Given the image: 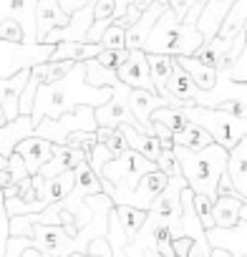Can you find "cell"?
Segmentation results:
<instances>
[{"mask_svg":"<svg viewBox=\"0 0 247 257\" xmlns=\"http://www.w3.org/2000/svg\"><path fill=\"white\" fill-rule=\"evenodd\" d=\"M0 41H8V43H26L23 26H21L16 18L0 21Z\"/></svg>","mask_w":247,"mask_h":257,"instance_id":"34","label":"cell"},{"mask_svg":"<svg viewBox=\"0 0 247 257\" xmlns=\"http://www.w3.org/2000/svg\"><path fill=\"white\" fill-rule=\"evenodd\" d=\"M43 179H46V177H43ZM71 189H73V169L61 172V174L46 179V182H43V199H46V204H53V202L63 199Z\"/></svg>","mask_w":247,"mask_h":257,"instance_id":"28","label":"cell"},{"mask_svg":"<svg viewBox=\"0 0 247 257\" xmlns=\"http://www.w3.org/2000/svg\"><path fill=\"white\" fill-rule=\"evenodd\" d=\"M83 76H86V83H88V86H96V88H101V86H113V83L118 81V78H116V71L106 68V66L98 63L96 58L83 61Z\"/></svg>","mask_w":247,"mask_h":257,"instance_id":"30","label":"cell"},{"mask_svg":"<svg viewBox=\"0 0 247 257\" xmlns=\"http://www.w3.org/2000/svg\"><path fill=\"white\" fill-rule=\"evenodd\" d=\"M124 28H118V26H108L103 33H101V41H98V46L101 48H108V51H116V48H124Z\"/></svg>","mask_w":247,"mask_h":257,"instance_id":"36","label":"cell"},{"mask_svg":"<svg viewBox=\"0 0 247 257\" xmlns=\"http://www.w3.org/2000/svg\"><path fill=\"white\" fill-rule=\"evenodd\" d=\"M152 6V0H113V26H118V28H124L127 31L147 8Z\"/></svg>","mask_w":247,"mask_h":257,"instance_id":"25","label":"cell"},{"mask_svg":"<svg viewBox=\"0 0 247 257\" xmlns=\"http://www.w3.org/2000/svg\"><path fill=\"white\" fill-rule=\"evenodd\" d=\"M8 167V157H3V154H0V172H3Z\"/></svg>","mask_w":247,"mask_h":257,"instance_id":"45","label":"cell"},{"mask_svg":"<svg viewBox=\"0 0 247 257\" xmlns=\"http://www.w3.org/2000/svg\"><path fill=\"white\" fill-rule=\"evenodd\" d=\"M111 98V86H88L83 76V63H76L63 78L53 83H38L36 96H33V108H31V121L33 126L41 118H56L66 111H73L78 103L88 106H101Z\"/></svg>","mask_w":247,"mask_h":257,"instance_id":"1","label":"cell"},{"mask_svg":"<svg viewBox=\"0 0 247 257\" xmlns=\"http://www.w3.org/2000/svg\"><path fill=\"white\" fill-rule=\"evenodd\" d=\"M116 78L121 83H127L129 88L154 91V81H152V73H149V61H147V53L142 48L129 51L127 61L116 68Z\"/></svg>","mask_w":247,"mask_h":257,"instance_id":"8","label":"cell"},{"mask_svg":"<svg viewBox=\"0 0 247 257\" xmlns=\"http://www.w3.org/2000/svg\"><path fill=\"white\" fill-rule=\"evenodd\" d=\"M127 56H129V48H116V51L101 48V51H98V56H96V61H98V63H103L106 68L116 71L124 61H127Z\"/></svg>","mask_w":247,"mask_h":257,"instance_id":"35","label":"cell"},{"mask_svg":"<svg viewBox=\"0 0 247 257\" xmlns=\"http://www.w3.org/2000/svg\"><path fill=\"white\" fill-rule=\"evenodd\" d=\"M212 257H232L227 249H222V247H212Z\"/></svg>","mask_w":247,"mask_h":257,"instance_id":"44","label":"cell"},{"mask_svg":"<svg viewBox=\"0 0 247 257\" xmlns=\"http://www.w3.org/2000/svg\"><path fill=\"white\" fill-rule=\"evenodd\" d=\"M71 132H96L93 106L78 103L73 111H66L56 118H41L33 126V134L48 139L51 144H66V137Z\"/></svg>","mask_w":247,"mask_h":257,"instance_id":"6","label":"cell"},{"mask_svg":"<svg viewBox=\"0 0 247 257\" xmlns=\"http://www.w3.org/2000/svg\"><path fill=\"white\" fill-rule=\"evenodd\" d=\"M0 123H8V118H6V111L0 108Z\"/></svg>","mask_w":247,"mask_h":257,"instance_id":"46","label":"cell"},{"mask_svg":"<svg viewBox=\"0 0 247 257\" xmlns=\"http://www.w3.org/2000/svg\"><path fill=\"white\" fill-rule=\"evenodd\" d=\"M101 51L98 43H81V41H58L53 43V51L48 56V61H73V63H83L88 58H96Z\"/></svg>","mask_w":247,"mask_h":257,"instance_id":"20","label":"cell"},{"mask_svg":"<svg viewBox=\"0 0 247 257\" xmlns=\"http://www.w3.org/2000/svg\"><path fill=\"white\" fill-rule=\"evenodd\" d=\"M127 103H129V111L134 113V118L144 126V132L149 137H154V126H152V111L162 108V106H172L169 98H162L157 91H147V88H129V96H127Z\"/></svg>","mask_w":247,"mask_h":257,"instance_id":"9","label":"cell"},{"mask_svg":"<svg viewBox=\"0 0 247 257\" xmlns=\"http://www.w3.org/2000/svg\"><path fill=\"white\" fill-rule=\"evenodd\" d=\"M108 159H113V154H111V152H108L103 144H98V142L93 144V149H91V152H88V157H86V162H88V167L96 172V177H98L101 167H103Z\"/></svg>","mask_w":247,"mask_h":257,"instance_id":"38","label":"cell"},{"mask_svg":"<svg viewBox=\"0 0 247 257\" xmlns=\"http://www.w3.org/2000/svg\"><path fill=\"white\" fill-rule=\"evenodd\" d=\"M154 169H159V167H157V162H152V159L142 157V154H139V152H134V149H127V152H121L118 157L108 159V162L101 167L98 179L111 182V187H113V189H111L106 197L113 202L116 197L132 192V189L137 187V182H139L147 172H154Z\"/></svg>","mask_w":247,"mask_h":257,"instance_id":"4","label":"cell"},{"mask_svg":"<svg viewBox=\"0 0 247 257\" xmlns=\"http://www.w3.org/2000/svg\"><path fill=\"white\" fill-rule=\"evenodd\" d=\"M118 128L124 132V137H127L129 149H134V152H139L142 157H147V159L157 162V157H159V152H162V147H159V139H157V137H149V134L139 132V128L129 126V123H121Z\"/></svg>","mask_w":247,"mask_h":257,"instance_id":"23","label":"cell"},{"mask_svg":"<svg viewBox=\"0 0 247 257\" xmlns=\"http://www.w3.org/2000/svg\"><path fill=\"white\" fill-rule=\"evenodd\" d=\"M167 6H162V3H154L152 0V6L127 28V33H124V48H129V51H134V48H144V41H147V36H149V31H152V26H154V21L162 16V11H164Z\"/></svg>","mask_w":247,"mask_h":257,"instance_id":"17","label":"cell"},{"mask_svg":"<svg viewBox=\"0 0 247 257\" xmlns=\"http://www.w3.org/2000/svg\"><path fill=\"white\" fill-rule=\"evenodd\" d=\"M81 162H86V154L78 149V147H71V144H53V152H51V159L41 167V177L51 179L61 172H68V169H76Z\"/></svg>","mask_w":247,"mask_h":257,"instance_id":"13","label":"cell"},{"mask_svg":"<svg viewBox=\"0 0 247 257\" xmlns=\"http://www.w3.org/2000/svg\"><path fill=\"white\" fill-rule=\"evenodd\" d=\"M172 142H174V147H182V149L194 152V149H202V147L212 144V137L204 132L199 123L189 121L187 126L179 128V132H172Z\"/></svg>","mask_w":247,"mask_h":257,"instance_id":"26","label":"cell"},{"mask_svg":"<svg viewBox=\"0 0 247 257\" xmlns=\"http://www.w3.org/2000/svg\"><path fill=\"white\" fill-rule=\"evenodd\" d=\"M149 118H152V121H159L162 126L169 128V132H179L182 126L189 123V118H187V113H184V106H162V108L152 111Z\"/></svg>","mask_w":247,"mask_h":257,"instance_id":"31","label":"cell"},{"mask_svg":"<svg viewBox=\"0 0 247 257\" xmlns=\"http://www.w3.org/2000/svg\"><path fill=\"white\" fill-rule=\"evenodd\" d=\"M217 73H227L232 81H247V51H242L224 71H217Z\"/></svg>","mask_w":247,"mask_h":257,"instance_id":"39","label":"cell"},{"mask_svg":"<svg viewBox=\"0 0 247 257\" xmlns=\"http://www.w3.org/2000/svg\"><path fill=\"white\" fill-rule=\"evenodd\" d=\"M96 142L103 144L113 157H118L121 152H127L129 144H127V137H124V132L116 126V128H108V126H96Z\"/></svg>","mask_w":247,"mask_h":257,"instance_id":"32","label":"cell"},{"mask_svg":"<svg viewBox=\"0 0 247 257\" xmlns=\"http://www.w3.org/2000/svg\"><path fill=\"white\" fill-rule=\"evenodd\" d=\"M66 144L78 147V149L88 157V152H91L93 144H96V132H71V134L66 137Z\"/></svg>","mask_w":247,"mask_h":257,"instance_id":"37","label":"cell"},{"mask_svg":"<svg viewBox=\"0 0 247 257\" xmlns=\"http://www.w3.org/2000/svg\"><path fill=\"white\" fill-rule=\"evenodd\" d=\"M147 61H149L152 81H154V91H157L162 98H169V96H167V81H169V73H172V66H174V56L147 53ZM169 101H172V106H177L174 98H169Z\"/></svg>","mask_w":247,"mask_h":257,"instance_id":"22","label":"cell"},{"mask_svg":"<svg viewBox=\"0 0 247 257\" xmlns=\"http://www.w3.org/2000/svg\"><path fill=\"white\" fill-rule=\"evenodd\" d=\"M232 3L234 0H204L202 3V11H199V18H197V31L202 33L204 41L217 36V28H219L224 13L232 8Z\"/></svg>","mask_w":247,"mask_h":257,"instance_id":"19","label":"cell"},{"mask_svg":"<svg viewBox=\"0 0 247 257\" xmlns=\"http://www.w3.org/2000/svg\"><path fill=\"white\" fill-rule=\"evenodd\" d=\"M127 96H129V86L116 81L111 86V98L101 106L93 108V118H96V126H108V128H116L121 123H129L139 132H144V126L134 118V113L129 111V103H127ZM147 134V132H144Z\"/></svg>","mask_w":247,"mask_h":257,"instance_id":"7","label":"cell"},{"mask_svg":"<svg viewBox=\"0 0 247 257\" xmlns=\"http://www.w3.org/2000/svg\"><path fill=\"white\" fill-rule=\"evenodd\" d=\"M157 167H159L167 177H177V174H182V172H179V162H177V157H174L172 149H162V152H159V157H157Z\"/></svg>","mask_w":247,"mask_h":257,"instance_id":"40","label":"cell"},{"mask_svg":"<svg viewBox=\"0 0 247 257\" xmlns=\"http://www.w3.org/2000/svg\"><path fill=\"white\" fill-rule=\"evenodd\" d=\"M227 177L234 187V192L247 199V137L239 139L227 152Z\"/></svg>","mask_w":247,"mask_h":257,"instance_id":"16","label":"cell"},{"mask_svg":"<svg viewBox=\"0 0 247 257\" xmlns=\"http://www.w3.org/2000/svg\"><path fill=\"white\" fill-rule=\"evenodd\" d=\"M83 3H86V0H58V6H61V11H63L66 16H71V13H76L78 8H83Z\"/></svg>","mask_w":247,"mask_h":257,"instance_id":"43","label":"cell"},{"mask_svg":"<svg viewBox=\"0 0 247 257\" xmlns=\"http://www.w3.org/2000/svg\"><path fill=\"white\" fill-rule=\"evenodd\" d=\"M51 152H53V144L43 137H36V134H28L26 139H21L16 144V154H21L28 174H38L41 167L51 159Z\"/></svg>","mask_w":247,"mask_h":257,"instance_id":"11","label":"cell"},{"mask_svg":"<svg viewBox=\"0 0 247 257\" xmlns=\"http://www.w3.org/2000/svg\"><path fill=\"white\" fill-rule=\"evenodd\" d=\"M177 162H179V172L187 182V187L194 194H204L209 199L217 197V182L227 169V149L219 144H207L202 149H182V147H172Z\"/></svg>","mask_w":247,"mask_h":257,"instance_id":"2","label":"cell"},{"mask_svg":"<svg viewBox=\"0 0 247 257\" xmlns=\"http://www.w3.org/2000/svg\"><path fill=\"white\" fill-rule=\"evenodd\" d=\"M154 3H162V6H167V0H154Z\"/></svg>","mask_w":247,"mask_h":257,"instance_id":"47","label":"cell"},{"mask_svg":"<svg viewBox=\"0 0 247 257\" xmlns=\"http://www.w3.org/2000/svg\"><path fill=\"white\" fill-rule=\"evenodd\" d=\"M33 18H36V46L43 43V38L48 36V31L61 28V26L68 23V16L61 11L58 0H38Z\"/></svg>","mask_w":247,"mask_h":257,"instance_id":"15","label":"cell"},{"mask_svg":"<svg viewBox=\"0 0 247 257\" xmlns=\"http://www.w3.org/2000/svg\"><path fill=\"white\" fill-rule=\"evenodd\" d=\"M174 61H177V66H179V68L194 81L197 88L209 91V88L214 86V81H217V71H214L212 66L202 63V61L194 58V56H174Z\"/></svg>","mask_w":247,"mask_h":257,"instance_id":"21","label":"cell"},{"mask_svg":"<svg viewBox=\"0 0 247 257\" xmlns=\"http://www.w3.org/2000/svg\"><path fill=\"white\" fill-rule=\"evenodd\" d=\"M76 63L73 61H41L31 66V76L38 78V83H53L58 78H63Z\"/></svg>","mask_w":247,"mask_h":257,"instance_id":"27","label":"cell"},{"mask_svg":"<svg viewBox=\"0 0 247 257\" xmlns=\"http://www.w3.org/2000/svg\"><path fill=\"white\" fill-rule=\"evenodd\" d=\"M184 113L189 121L199 123L204 132L212 137L214 144L224 147L227 152L247 137V121L234 118L232 113L222 111V108H207V106H184Z\"/></svg>","mask_w":247,"mask_h":257,"instance_id":"5","label":"cell"},{"mask_svg":"<svg viewBox=\"0 0 247 257\" xmlns=\"http://www.w3.org/2000/svg\"><path fill=\"white\" fill-rule=\"evenodd\" d=\"M242 31H247V0H234L217 28V38H234Z\"/></svg>","mask_w":247,"mask_h":257,"instance_id":"24","label":"cell"},{"mask_svg":"<svg viewBox=\"0 0 247 257\" xmlns=\"http://www.w3.org/2000/svg\"><path fill=\"white\" fill-rule=\"evenodd\" d=\"M8 212H6V207H3V189H0V257L6 254V242H8V237H11V232H8Z\"/></svg>","mask_w":247,"mask_h":257,"instance_id":"42","label":"cell"},{"mask_svg":"<svg viewBox=\"0 0 247 257\" xmlns=\"http://www.w3.org/2000/svg\"><path fill=\"white\" fill-rule=\"evenodd\" d=\"M202 33L197 26L182 23L169 8L162 11V16L154 21L147 41L144 53H164V56H194V51L202 46Z\"/></svg>","mask_w":247,"mask_h":257,"instance_id":"3","label":"cell"},{"mask_svg":"<svg viewBox=\"0 0 247 257\" xmlns=\"http://www.w3.org/2000/svg\"><path fill=\"white\" fill-rule=\"evenodd\" d=\"M28 76H31V66H23L18 73L0 78V108L6 111L8 121H13L18 116V101H21L23 86L28 83Z\"/></svg>","mask_w":247,"mask_h":257,"instance_id":"12","label":"cell"},{"mask_svg":"<svg viewBox=\"0 0 247 257\" xmlns=\"http://www.w3.org/2000/svg\"><path fill=\"white\" fill-rule=\"evenodd\" d=\"M239 217H247V199L237 194H217L212 199V219L214 227H232Z\"/></svg>","mask_w":247,"mask_h":257,"instance_id":"14","label":"cell"},{"mask_svg":"<svg viewBox=\"0 0 247 257\" xmlns=\"http://www.w3.org/2000/svg\"><path fill=\"white\" fill-rule=\"evenodd\" d=\"M6 169H8V174H11V179H13L16 184L23 182L26 177H31L28 169H26V164H23V159H21V154H16V152L8 157V167H6Z\"/></svg>","mask_w":247,"mask_h":257,"instance_id":"41","label":"cell"},{"mask_svg":"<svg viewBox=\"0 0 247 257\" xmlns=\"http://www.w3.org/2000/svg\"><path fill=\"white\" fill-rule=\"evenodd\" d=\"M192 207H194V214L199 219V224L204 229H212L214 227V219H212V199L204 197V194H194L192 192Z\"/></svg>","mask_w":247,"mask_h":257,"instance_id":"33","label":"cell"},{"mask_svg":"<svg viewBox=\"0 0 247 257\" xmlns=\"http://www.w3.org/2000/svg\"><path fill=\"white\" fill-rule=\"evenodd\" d=\"M28 134H33V121L31 113H18L13 121L0 123V154L11 157L16 152V144L21 139H26Z\"/></svg>","mask_w":247,"mask_h":257,"instance_id":"18","label":"cell"},{"mask_svg":"<svg viewBox=\"0 0 247 257\" xmlns=\"http://www.w3.org/2000/svg\"><path fill=\"white\" fill-rule=\"evenodd\" d=\"M36 3L38 0H0V21L16 18L23 26L26 43L23 46H36Z\"/></svg>","mask_w":247,"mask_h":257,"instance_id":"10","label":"cell"},{"mask_svg":"<svg viewBox=\"0 0 247 257\" xmlns=\"http://www.w3.org/2000/svg\"><path fill=\"white\" fill-rule=\"evenodd\" d=\"M113 214H116L124 234H127L129 239L137 234V229L144 224V217H147L144 209H137V207H129V204H113Z\"/></svg>","mask_w":247,"mask_h":257,"instance_id":"29","label":"cell"}]
</instances>
